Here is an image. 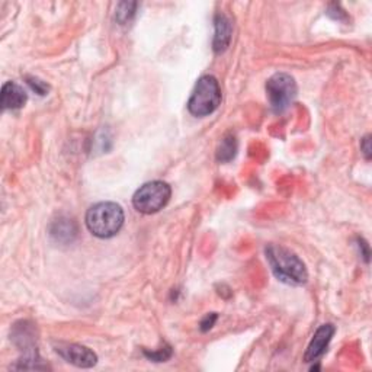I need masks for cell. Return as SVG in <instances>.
<instances>
[{
	"mask_svg": "<svg viewBox=\"0 0 372 372\" xmlns=\"http://www.w3.org/2000/svg\"><path fill=\"white\" fill-rule=\"evenodd\" d=\"M266 259L274 275L285 284L303 285L309 279L305 265L297 254L281 246H267Z\"/></svg>",
	"mask_w": 372,
	"mask_h": 372,
	"instance_id": "cell-1",
	"label": "cell"
},
{
	"mask_svg": "<svg viewBox=\"0 0 372 372\" xmlns=\"http://www.w3.org/2000/svg\"><path fill=\"white\" fill-rule=\"evenodd\" d=\"M124 210L115 202H99L89 208L86 214V226L94 236L109 239L120 233L124 226Z\"/></svg>",
	"mask_w": 372,
	"mask_h": 372,
	"instance_id": "cell-2",
	"label": "cell"
},
{
	"mask_svg": "<svg viewBox=\"0 0 372 372\" xmlns=\"http://www.w3.org/2000/svg\"><path fill=\"white\" fill-rule=\"evenodd\" d=\"M221 104V89L214 76H202L197 82L194 92H192L188 109L195 117H207L211 115Z\"/></svg>",
	"mask_w": 372,
	"mask_h": 372,
	"instance_id": "cell-3",
	"label": "cell"
},
{
	"mask_svg": "<svg viewBox=\"0 0 372 372\" xmlns=\"http://www.w3.org/2000/svg\"><path fill=\"white\" fill-rule=\"evenodd\" d=\"M171 195L172 189L166 182H149L135 192L133 197V205L141 214H156L168 205Z\"/></svg>",
	"mask_w": 372,
	"mask_h": 372,
	"instance_id": "cell-4",
	"label": "cell"
},
{
	"mask_svg": "<svg viewBox=\"0 0 372 372\" xmlns=\"http://www.w3.org/2000/svg\"><path fill=\"white\" fill-rule=\"evenodd\" d=\"M266 95L275 113H282L289 108L297 96V83L287 73H276L266 82Z\"/></svg>",
	"mask_w": 372,
	"mask_h": 372,
	"instance_id": "cell-5",
	"label": "cell"
},
{
	"mask_svg": "<svg viewBox=\"0 0 372 372\" xmlns=\"http://www.w3.org/2000/svg\"><path fill=\"white\" fill-rule=\"evenodd\" d=\"M54 349L64 361H67L69 364L78 368H92L98 364L96 353L86 348V346L78 343L58 342L54 344Z\"/></svg>",
	"mask_w": 372,
	"mask_h": 372,
	"instance_id": "cell-6",
	"label": "cell"
},
{
	"mask_svg": "<svg viewBox=\"0 0 372 372\" xmlns=\"http://www.w3.org/2000/svg\"><path fill=\"white\" fill-rule=\"evenodd\" d=\"M335 335V326L333 325H323L317 329L314 333V336L307 348V352L304 355V361L305 362H316L320 358L325 355L327 351V346Z\"/></svg>",
	"mask_w": 372,
	"mask_h": 372,
	"instance_id": "cell-7",
	"label": "cell"
},
{
	"mask_svg": "<svg viewBox=\"0 0 372 372\" xmlns=\"http://www.w3.org/2000/svg\"><path fill=\"white\" fill-rule=\"evenodd\" d=\"M28 95L23 89L14 83V82H8L2 87V99H0V104H2L3 111H15L22 108L25 104H27Z\"/></svg>",
	"mask_w": 372,
	"mask_h": 372,
	"instance_id": "cell-8",
	"label": "cell"
},
{
	"mask_svg": "<svg viewBox=\"0 0 372 372\" xmlns=\"http://www.w3.org/2000/svg\"><path fill=\"white\" fill-rule=\"evenodd\" d=\"M214 23H215V35H214L212 47L215 53L220 54L227 50V47L230 45V41H232L233 27L230 19L223 14H218L215 17Z\"/></svg>",
	"mask_w": 372,
	"mask_h": 372,
	"instance_id": "cell-9",
	"label": "cell"
},
{
	"mask_svg": "<svg viewBox=\"0 0 372 372\" xmlns=\"http://www.w3.org/2000/svg\"><path fill=\"white\" fill-rule=\"evenodd\" d=\"M51 236L58 243H72L76 236H78V227H76L74 221L70 220V218L66 217H60L57 221L51 224L50 230Z\"/></svg>",
	"mask_w": 372,
	"mask_h": 372,
	"instance_id": "cell-10",
	"label": "cell"
},
{
	"mask_svg": "<svg viewBox=\"0 0 372 372\" xmlns=\"http://www.w3.org/2000/svg\"><path fill=\"white\" fill-rule=\"evenodd\" d=\"M237 153V140L233 134H227L220 143V147L217 150V159L218 162H230L233 160Z\"/></svg>",
	"mask_w": 372,
	"mask_h": 372,
	"instance_id": "cell-11",
	"label": "cell"
},
{
	"mask_svg": "<svg viewBox=\"0 0 372 372\" xmlns=\"http://www.w3.org/2000/svg\"><path fill=\"white\" fill-rule=\"evenodd\" d=\"M137 3L135 2H124L120 3L118 9H117V21L121 25H125L131 21V18L135 15V9H137Z\"/></svg>",
	"mask_w": 372,
	"mask_h": 372,
	"instance_id": "cell-12",
	"label": "cell"
},
{
	"mask_svg": "<svg viewBox=\"0 0 372 372\" xmlns=\"http://www.w3.org/2000/svg\"><path fill=\"white\" fill-rule=\"evenodd\" d=\"M144 355H146L147 358H150L151 361L163 362V361H166V359H169V358L172 356V349L168 346V348L160 349V351H157V352H147V351H144Z\"/></svg>",
	"mask_w": 372,
	"mask_h": 372,
	"instance_id": "cell-13",
	"label": "cell"
},
{
	"mask_svg": "<svg viewBox=\"0 0 372 372\" xmlns=\"http://www.w3.org/2000/svg\"><path fill=\"white\" fill-rule=\"evenodd\" d=\"M28 85L32 87V91H35L38 95H45L48 92V85L44 83L43 80L36 79V78H28Z\"/></svg>",
	"mask_w": 372,
	"mask_h": 372,
	"instance_id": "cell-14",
	"label": "cell"
},
{
	"mask_svg": "<svg viewBox=\"0 0 372 372\" xmlns=\"http://www.w3.org/2000/svg\"><path fill=\"white\" fill-rule=\"evenodd\" d=\"M215 322H217V314H215V313L207 314V316H205V318L202 320V322H201V330H202V331L210 330V329L214 326Z\"/></svg>",
	"mask_w": 372,
	"mask_h": 372,
	"instance_id": "cell-15",
	"label": "cell"
},
{
	"mask_svg": "<svg viewBox=\"0 0 372 372\" xmlns=\"http://www.w3.org/2000/svg\"><path fill=\"white\" fill-rule=\"evenodd\" d=\"M371 137L369 135H366V137H364L362 138V143H361V149H362V151H364V155H365V157L369 160L371 159V140H369Z\"/></svg>",
	"mask_w": 372,
	"mask_h": 372,
	"instance_id": "cell-16",
	"label": "cell"
}]
</instances>
